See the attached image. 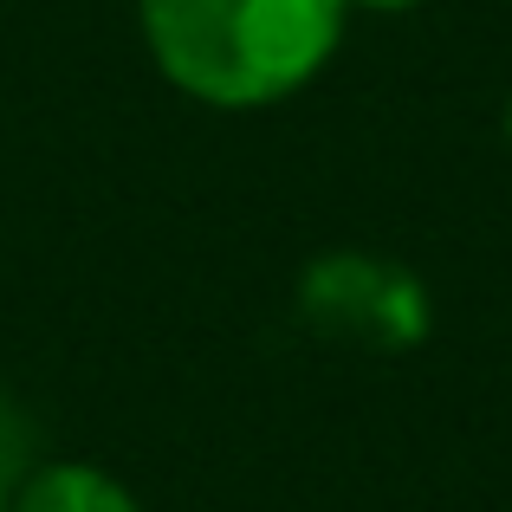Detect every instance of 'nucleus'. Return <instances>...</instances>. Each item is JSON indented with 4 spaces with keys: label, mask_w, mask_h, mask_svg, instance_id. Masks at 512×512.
<instances>
[{
    "label": "nucleus",
    "mask_w": 512,
    "mask_h": 512,
    "mask_svg": "<svg viewBox=\"0 0 512 512\" xmlns=\"http://www.w3.org/2000/svg\"><path fill=\"white\" fill-rule=\"evenodd\" d=\"M344 13V0H137L156 72L214 111H266L305 91L338 52Z\"/></svg>",
    "instance_id": "f257e3e1"
},
{
    "label": "nucleus",
    "mask_w": 512,
    "mask_h": 512,
    "mask_svg": "<svg viewBox=\"0 0 512 512\" xmlns=\"http://www.w3.org/2000/svg\"><path fill=\"white\" fill-rule=\"evenodd\" d=\"M299 318L331 344L409 350L428 338V292L383 253H325L299 279Z\"/></svg>",
    "instance_id": "f03ea898"
},
{
    "label": "nucleus",
    "mask_w": 512,
    "mask_h": 512,
    "mask_svg": "<svg viewBox=\"0 0 512 512\" xmlns=\"http://www.w3.org/2000/svg\"><path fill=\"white\" fill-rule=\"evenodd\" d=\"M13 512H143L130 500L124 480H111L104 467L85 461H52L13 487Z\"/></svg>",
    "instance_id": "7ed1b4c3"
},
{
    "label": "nucleus",
    "mask_w": 512,
    "mask_h": 512,
    "mask_svg": "<svg viewBox=\"0 0 512 512\" xmlns=\"http://www.w3.org/2000/svg\"><path fill=\"white\" fill-rule=\"evenodd\" d=\"M344 7H370V13H402V7H422V0H344Z\"/></svg>",
    "instance_id": "20e7f679"
},
{
    "label": "nucleus",
    "mask_w": 512,
    "mask_h": 512,
    "mask_svg": "<svg viewBox=\"0 0 512 512\" xmlns=\"http://www.w3.org/2000/svg\"><path fill=\"white\" fill-rule=\"evenodd\" d=\"M0 512H13V487H7V480H0Z\"/></svg>",
    "instance_id": "39448f33"
},
{
    "label": "nucleus",
    "mask_w": 512,
    "mask_h": 512,
    "mask_svg": "<svg viewBox=\"0 0 512 512\" xmlns=\"http://www.w3.org/2000/svg\"><path fill=\"white\" fill-rule=\"evenodd\" d=\"M500 130H506V143H512V98H506V117H500Z\"/></svg>",
    "instance_id": "423d86ee"
}]
</instances>
